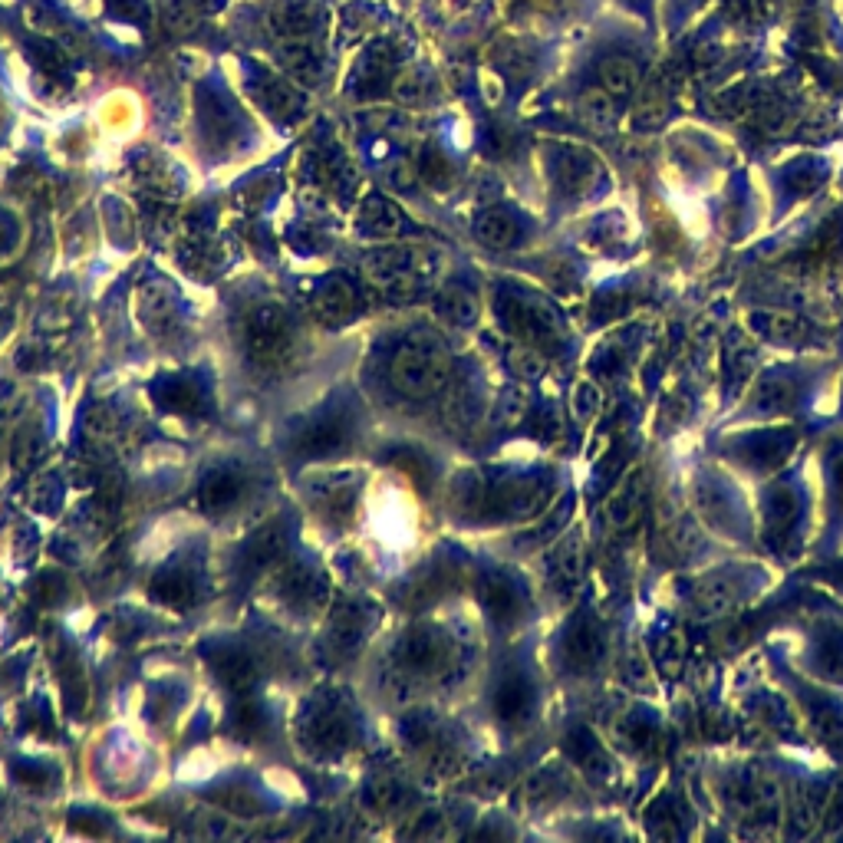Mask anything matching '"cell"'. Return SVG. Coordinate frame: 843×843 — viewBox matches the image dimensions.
Listing matches in <instances>:
<instances>
[{
    "instance_id": "7",
    "label": "cell",
    "mask_w": 843,
    "mask_h": 843,
    "mask_svg": "<svg viewBox=\"0 0 843 843\" xmlns=\"http://www.w3.org/2000/svg\"><path fill=\"white\" fill-rule=\"evenodd\" d=\"M211 666H215L218 679L238 695H251L254 685L261 682V659L241 646H224L221 653L211 659Z\"/></svg>"
},
{
    "instance_id": "8",
    "label": "cell",
    "mask_w": 843,
    "mask_h": 843,
    "mask_svg": "<svg viewBox=\"0 0 843 843\" xmlns=\"http://www.w3.org/2000/svg\"><path fill=\"white\" fill-rule=\"evenodd\" d=\"M494 718L504 725H524L527 722V715H531V708H534V689H531V682H527L524 676H517V672H511V676H504L498 682V689H494Z\"/></svg>"
},
{
    "instance_id": "9",
    "label": "cell",
    "mask_w": 843,
    "mask_h": 843,
    "mask_svg": "<svg viewBox=\"0 0 843 843\" xmlns=\"http://www.w3.org/2000/svg\"><path fill=\"white\" fill-rule=\"evenodd\" d=\"M313 310H317L323 320H333V323L350 320L356 313V290L346 284L343 277H330L327 284L317 290V297H313Z\"/></svg>"
},
{
    "instance_id": "19",
    "label": "cell",
    "mask_w": 843,
    "mask_h": 843,
    "mask_svg": "<svg viewBox=\"0 0 843 843\" xmlns=\"http://www.w3.org/2000/svg\"><path fill=\"white\" fill-rule=\"evenodd\" d=\"M366 218L373 221V231H382V234H389V231L399 228V215L386 205V201H369Z\"/></svg>"
},
{
    "instance_id": "14",
    "label": "cell",
    "mask_w": 843,
    "mask_h": 843,
    "mask_svg": "<svg viewBox=\"0 0 843 843\" xmlns=\"http://www.w3.org/2000/svg\"><path fill=\"white\" fill-rule=\"evenodd\" d=\"M738 597H741V590H735V583L718 577V580L702 583V587L695 590V606L708 616H718V613L732 610V606L738 603Z\"/></svg>"
},
{
    "instance_id": "1",
    "label": "cell",
    "mask_w": 843,
    "mask_h": 843,
    "mask_svg": "<svg viewBox=\"0 0 843 843\" xmlns=\"http://www.w3.org/2000/svg\"><path fill=\"white\" fill-rule=\"evenodd\" d=\"M386 376H389V386L396 389L402 399L425 402L445 389L448 376H452V359H448L438 336L419 330V333H409L406 340L396 346Z\"/></svg>"
},
{
    "instance_id": "11",
    "label": "cell",
    "mask_w": 843,
    "mask_h": 843,
    "mask_svg": "<svg viewBox=\"0 0 843 843\" xmlns=\"http://www.w3.org/2000/svg\"><path fill=\"white\" fill-rule=\"evenodd\" d=\"M284 554H287V527L271 524V527H264V531H257L251 537V544H247V550H244V560L251 570H264V567L280 564Z\"/></svg>"
},
{
    "instance_id": "2",
    "label": "cell",
    "mask_w": 843,
    "mask_h": 843,
    "mask_svg": "<svg viewBox=\"0 0 843 843\" xmlns=\"http://www.w3.org/2000/svg\"><path fill=\"white\" fill-rule=\"evenodd\" d=\"M241 346L254 369L271 373V369L284 366L297 346L294 317L280 303H261L241 323Z\"/></svg>"
},
{
    "instance_id": "16",
    "label": "cell",
    "mask_w": 843,
    "mask_h": 843,
    "mask_svg": "<svg viewBox=\"0 0 843 843\" xmlns=\"http://www.w3.org/2000/svg\"><path fill=\"white\" fill-rule=\"evenodd\" d=\"M636 76H639L636 63L626 60V56H610V60L600 66V80L610 96H626L629 89L636 86Z\"/></svg>"
},
{
    "instance_id": "6",
    "label": "cell",
    "mask_w": 843,
    "mask_h": 843,
    "mask_svg": "<svg viewBox=\"0 0 843 843\" xmlns=\"http://www.w3.org/2000/svg\"><path fill=\"white\" fill-rule=\"evenodd\" d=\"M353 438V415H346L343 409H327L303 425L294 448L303 455H330Z\"/></svg>"
},
{
    "instance_id": "3",
    "label": "cell",
    "mask_w": 843,
    "mask_h": 843,
    "mask_svg": "<svg viewBox=\"0 0 843 843\" xmlns=\"http://www.w3.org/2000/svg\"><path fill=\"white\" fill-rule=\"evenodd\" d=\"M452 639H448L438 626H412L399 636L396 649H392V662L402 676L409 679H435L452 666Z\"/></svg>"
},
{
    "instance_id": "17",
    "label": "cell",
    "mask_w": 843,
    "mask_h": 843,
    "mask_svg": "<svg viewBox=\"0 0 843 843\" xmlns=\"http://www.w3.org/2000/svg\"><path fill=\"white\" fill-rule=\"evenodd\" d=\"M165 406L172 409V412H188V415H195L201 412V402H205V392H201V386L195 379H172L165 386Z\"/></svg>"
},
{
    "instance_id": "20",
    "label": "cell",
    "mask_w": 843,
    "mask_h": 843,
    "mask_svg": "<svg viewBox=\"0 0 843 843\" xmlns=\"http://www.w3.org/2000/svg\"><path fill=\"white\" fill-rule=\"evenodd\" d=\"M422 168H425V178H429L432 185H445L448 178H452V168H448V162L442 159V155H435V152L425 155Z\"/></svg>"
},
{
    "instance_id": "4",
    "label": "cell",
    "mask_w": 843,
    "mask_h": 843,
    "mask_svg": "<svg viewBox=\"0 0 843 843\" xmlns=\"http://www.w3.org/2000/svg\"><path fill=\"white\" fill-rule=\"evenodd\" d=\"M247 488H251V478H247V471L238 465H218L205 471V478L198 481L195 488V504L201 514L208 517H224L231 511H238L244 498H247Z\"/></svg>"
},
{
    "instance_id": "10",
    "label": "cell",
    "mask_w": 843,
    "mask_h": 843,
    "mask_svg": "<svg viewBox=\"0 0 843 843\" xmlns=\"http://www.w3.org/2000/svg\"><path fill=\"white\" fill-rule=\"evenodd\" d=\"M478 597L485 613L494 623H511L517 613H521V600H517V590L511 587L504 577H485L478 587Z\"/></svg>"
},
{
    "instance_id": "5",
    "label": "cell",
    "mask_w": 843,
    "mask_h": 843,
    "mask_svg": "<svg viewBox=\"0 0 843 843\" xmlns=\"http://www.w3.org/2000/svg\"><path fill=\"white\" fill-rule=\"evenodd\" d=\"M307 741L320 755H340L353 745V718L350 708H343L340 702L323 699L310 708L307 715Z\"/></svg>"
},
{
    "instance_id": "21",
    "label": "cell",
    "mask_w": 843,
    "mask_h": 843,
    "mask_svg": "<svg viewBox=\"0 0 843 843\" xmlns=\"http://www.w3.org/2000/svg\"><path fill=\"white\" fill-rule=\"evenodd\" d=\"M531 4L537 10H547V14H560V10L570 4V0H531Z\"/></svg>"
},
{
    "instance_id": "15",
    "label": "cell",
    "mask_w": 843,
    "mask_h": 843,
    "mask_svg": "<svg viewBox=\"0 0 843 843\" xmlns=\"http://www.w3.org/2000/svg\"><path fill=\"white\" fill-rule=\"evenodd\" d=\"M475 234L488 247H511L517 241V221L511 215H504V211H488V215L478 218Z\"/></svg>"
},
{
    "instance_id": "13",
    "label": "cell",
    "mask_w": 843,
    "mask_h": 843,
    "mask_svg": "<svg viewBox=\"0 0 843 843\" xmlns=\"http://www.w3.org/2000/svg\"><path fill=\"white\" fill-rule=\"evenodd\" d=\"M152 597L162 606L185 610V606L195 603V580H191L185 570H162L159 577L152 580Z\"/></svg>"
},
{
    "instance_id": "18",
    "label": "cell",
    "mask_w": 843,
    "mask_h": 843,
    "mask_svg": "<svg viewBox=\"0 0 843 843\" xmlns=\"http://www.w3.org/2000/svg\"><path fill=\"white\" fill-rule=\"evenodd\" d=\"M438 313L455 323H471L478 317V300L468 290H442L438 297Z\"/></svg>"
},
{
    "instance_id": "12",
    "label": "cell",
    "mask_w": 843,
    "mask_h": 843,
    "mask_svg": "<svg viewBox=\"0 0 843 843\" xmlns=\"http://www.w3.org/2000/svg\"><path fill=\"white\" fill-rule=\"evenodd\" d=\"M353 501H356V488H353V481H346V478L320 481V488L313 491V504H317V508L323 511V517H327V521H340V517H350Z\"/></svg>"
}]
</instances>
